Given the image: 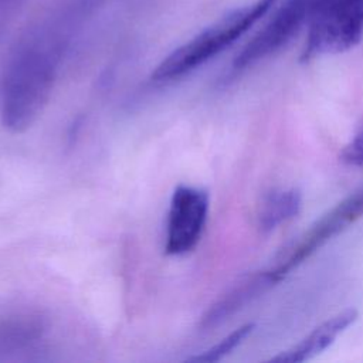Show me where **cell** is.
I'll list each match as a JSON object with an SVG mask.
<instances>
[{
  "label": "cell",
  "instance_id": "obj_1",
  "mask_svg": "<svg viewBox=\"0 0 363 363\" xmlns=\"http://www.w3.org/2000/svg\"><path fill=\"white\" fill-rule=\"evenodd\" d=\"M99 1L62 0L18 41L0 78V119L7 130L21 133L41 115L72 35Z\"/></svg>",
  "mask_w": 363,
  "mask_h": 363
},
{
  "label": "cell",
  "instance_id": "obj_2",
  "mask_svg": "<svg viewBox=\"0 0 363 363\" xmlns=\"http://www.w3.org/2000/svg\"><path fill=\"white\" fill-rule=\"evenodd\" d=\"M278 0H255L235 9L172 51L153 71L155 81H172L204 65L254 27Z\"/></svg>",
  "mask_w": 363,
  "mask_h": 363
},
{
  "label": "cell",
  "instance_id": "obj_3",
  "mask_svg": "<svg viewBox=\"0 0 363 363\" xmlns=\"http://www.w3.org/2000/svg\"><path fill=\"white\" fill-rule=\"evenodd\" d=\"M363 38V0H319L306 27L301 61L349 51Z\"/></svg>",
  "mask_w": 363,
  "mask_h": 363
},
{
  "label": "cell",
  "instance_id": "obj_4",
  "mask_svg": "<svg viewBox=\"0 0 363 363\" xmlns=\"http://www.w3.org/2000/svg\"><path fill=\"white\" fill-rule=\"evenodd\" d=\"M363 217V184L325 213L306 231L291 241L275 257V262L265 269L275 285L325 244L343 233Z\"/></svg>",
  "mask_w": 363,
  "mask_h": 363
},
{
  "label": "cell",
  "instance_id": "obj_5",
  "mask_svg": "<svg viewBox=\"0 0 363 363\" xmlns=\"http://www.w3.org/2000/svg\"><path fill=\"white\" fill-rule=\"evenodd\" d=\"M318 1L284 0L272 17L235 55L231 62V71H245L286 47L308 27Z\"/></svg>",
  "mask_w": 363,
  "mask_h": 363
},
{
  "label": "cell",
  "instance_id": "obj_6",
  "mask_svg": "<svg viewBox=\"0 0 363 363\" xmlns=\"http://www.w3.org/2000/svg\"><path fill=\"white\" fill-rule=\"evenodd\" d=\"M210 200L206 190L180 184L174 189L166 220L164 251L167 255H184L199 244L208 217Z\"/></svg>",
  "mask_w": 363,
  "mask_h": 363
},
{
  "label": "cell",
  "instance_id": "obj_7",
  "mask_svg": "<svg viewBox=\"0 0 363 363\" xmlns=\"http://www.w3.org/2000/svg\"><path fill=\"white\" fill-rule=\"evenodd\" d=\"M359 313L354 308H346L325 319L316 328H313L305 337L289 349L279 352L271 357L269 362L278 363H301L311 360L326 350L335 343V340L356 322Z\"/></svg>",
  "mask_w": 363,
  "mask_h": 363
},
{
  "label": "cell",
  "instance_id": "obj_8",
  "mask_svg": "<svg viewBox=\"0 0 363 363\" xmlns=\"http://www.w3.org/2000/svg\"><path fill=\"white\" fill-rule=\"evenodd\" d=\"M272 285L274 284L265 269L241 278L206 311L201 318L200 328L208 330L218 326Z\"/></svg>",
  "mask_w": 363,
  "mask_h": 363
},
{
  "label": "cell",
  "instance_id": "obj_9",
  "mask_svg": "<svg viewBox=\"0 0 363 363\" xmlns=\"http://www.w3.org/2000/svg\"><path fill=\"white\" fill-rule=\"evenodd\" d=\"M302 208V194L295 187H279L265 193L257 207V225L271 233L295 218Z\"/></svg>",
  "mask_w": 363,
  "mask_h": 363
},
{
  "label": "cell",
  "instance_id": "obj_10",
  "mask_svg": "<svg viewBox=\"0 0 363 363\" xmlns=\"http://www.w3.org/2000/svg\"><path fill=\"white\" fill-rule=\"evenodd\" d=\"M45 325L38 315L13 313L0 319V353L14 354L31 350L44 335Z\"/></svg>",
  "mask_w": 363,
  "mask_h": 363
},
{
  "label": "cell",
  "instance_id": "obj_11",
  "mask_svg": "<svg viewBox=\"0 0 363 363\" xmlns=\"http://www.w3.org/2000/svg\"><path fill=\"white\" fill-rule=\"evenodd\" d=\"M254 330L252 323H245L237 329H234L231 333H228L225 337H223L218 343L213 345L207 350L201 352L200 354L189 357L190 362H200V363H214L230 354L237 346H240L248 335Z\"/></svg>",
  "mask_w": 363,
  "mask_h": 363
},
{
  "label": "cell",
  "instance_id": "obj_12",
  "mask_svg": "<svg viewBox=\"0 0 363 363\" xmlns=\"http://www.w3.org/2000/svg\"><path fill=\"white\" fill-rule=\"evenodd\" d=\"M342 160L349 164L363 167V126L354 133L350 142L345 146L342 152Z\"/></svg>",
  "mask_w": 363,
  "mask_h": 363
},
{
  "label": "cell",
  "instance_id": "obj_13",
  "mask_svg": "<svg viewBox=\"0 0 363 363\" xmlns=\"http://www.w3.org/2000/svg\"><path fill=\"white\" fill-rule=\"evenodd\" d=\"M20 1H23V0H0V11L10 10L13 6L18 4Z\"/></svg>",
  "mask_w": 363,
  "mask_h": 363
}]
</instances>
